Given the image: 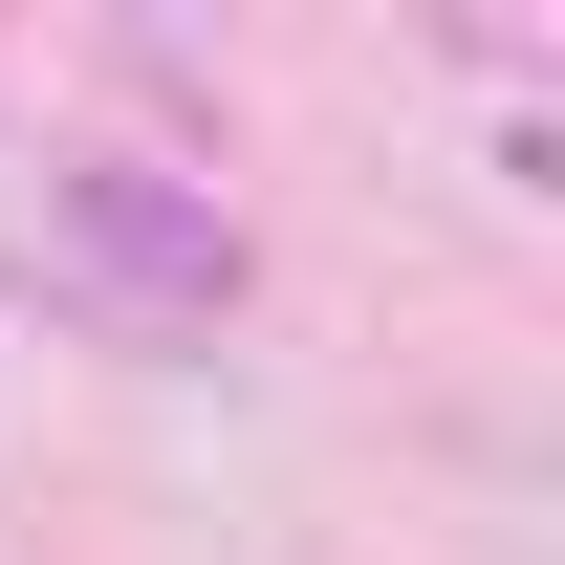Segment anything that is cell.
<instances>
[{
    "instance_id": "6da1fadb",
    "label": "cell",
    "mask_w": 565,
    "mask_h": 565,
    "mask_svg": "<svg viewBox=\"0 0 565 565\" xmlns=\"http://www.w3.org/2000/svg\"><path fill=\"white\" fill-rule=\"evenodd\" d=\"M44 262H66V305H87V327L196 349V327H239L262 239H239L196 174H152V152H66V174H44Z\"/></svg>"
}]
</instances>
